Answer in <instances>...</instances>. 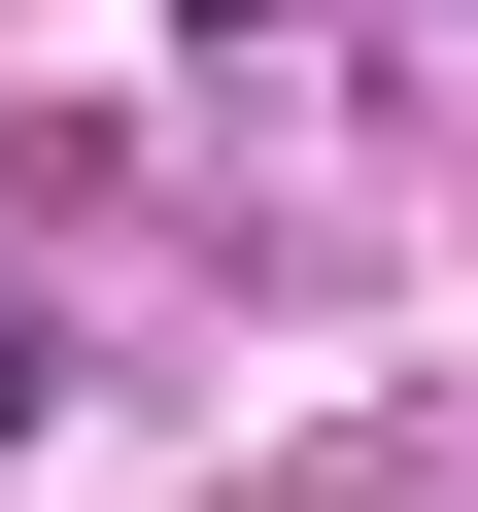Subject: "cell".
Segmentation results:
<instances>
[{"label": "cell", "mask_w": 478, "mask_h": 512, "mask_svg": "<svg viewBox=\"0 0 478 512\" xmlns=\"http://www.w3.org/2000/svg\"><path fill=\"white\" fill-rule=\"evenodd\" d=\"M0 444H35V308H0Z\"/></svg>", "instance_id": "1"}]
</instances>
